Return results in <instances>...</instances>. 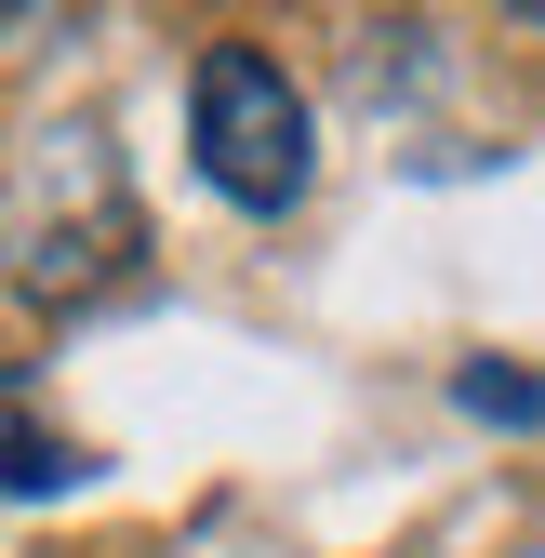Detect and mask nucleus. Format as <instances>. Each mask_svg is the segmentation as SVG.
<instances>
[{
  "mask_svg": "<svg viewBox=\"0 0 545 558\" xmlns=\"http://www.w3.org/2000/svg\"><path fill=\"white\" fill-rule=\"evenodd\" d=\"M186 147L199 173H214V199H240V214H293V199L319 186V107L280 53L253 40H214L186 66Z\"/></svg>",
  "mask_w": 545,
  "mask_h": 558,
  "instance_id": "1",
  "label": "nucleus"
},
{
  "mask_svg": "<svg viewBox=\"0 0 545 558\" xmlns=\"http://www.w3.org/2000/svg\"><path fill=\"white\" fill-rule=\"evenodd\" d=\"M133 253H147V214H133V186H120V147L94 120L27 133V160H14V279L53 306V293L120 279Z\"/></svg>",
  "mask_w": 545,
  "mask_h": 558,
  "instance_id": "2",
  "label": "nucleus"
},
{
  "mask_svg": "<svg viewBox=\"0 0 545 558\" xmlns=\"http://www.w3.org/2000/svg\"><path fill=\"white\" fill-rule=\"evenodd\" d=\"M452 412H480V426H545V373H519V360H465V373H452Z\"/></svg>",
  "mask_w": 545,
  "mask_h": 558,
  "instance_id": "3",
  "label": "nucleus"
},
{
  "mask_svg": "<svg viewBox=\"0 0 545 558\" xmlns=\"http://www.w3.org/2000/svg\"><path fill=\"white\" fill-rule=\"evenodd\" d=\"M66 478H81V452H66V439L40 426V412L14 399V506H53V493H66Z\"/></svg>",
  "mask_w": 545,
  "mask_h": 558,
  "instance_id": "4",
  "label": "nucleus"
}]
</instances>
